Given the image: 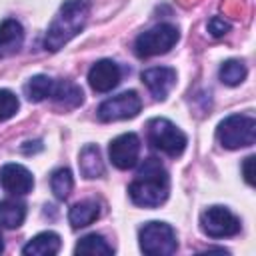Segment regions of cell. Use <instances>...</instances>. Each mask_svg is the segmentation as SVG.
<instances>
[{"mask_svg":"<svg viewBox=\"0 0 256 256\" xmlns=\"http://www.w3.org/2000/svg\"><path fill=\"white\" fill-rule=\"evenodd\" d=\"M26 218V204L20 202V200H2L0 202V226L4 228H18L22 226Z\"/></svg>","mask_w":256,"mask_h":256,"instance_id":"d6986e66","label":"cell"},{"mask_svg":"<svg viewBox=\"0 0 256 256\" xmlns=\"http://www.w3.org/2000/svg\"><path fill=\"white\" fill-rule=\"evenodd\" d=\"M142 82L148 86L154 100H166L170 90L176 86V70L170 66H154L140 74Z\"/></svg>","mask_w":256,"mask_h":256,"instance_id":"7c38bea8","label":"cell"},{"mask_svg":"<svg viewBox=\"0 0 256 256\" xmlns=\"http://www.w3.org/2000/svg\"><path fill=\"white\" fill-rule=\"evenodd\" d=\"M180 38V32L174 24L170 22H162L152 26L150 30L138 34V38L134 40V54L138 58H152V56H160L166 54Z\"/></svg>","mask_w":256,"mask_h":256,"instance_id":"8992f818","label":"cell"},{"mask_svg":"<svg viewBox=\"0 0 256 256\" xmlns=\"http://www.w3.org/2000/svg\"><path fill=\"white\" fill-rule=\"evenodd\" d=\"M170 190L168 172L158 158H146L138 168L136 178L128 186V196L136 206L156 208L166 202Z\"/></svg>","mask_w":256,"mask_h":256,"instance_id":"6da1fadb","label":"cell"},{"mask_svg":"<svg viewBox=\"0 0 256 256\" xmlns=\"http://www.w3.org/2000/svg\"><path fill=\"white\" fill-rule=\"evenodd\" d=\"M50 98L60 104L62 108H78L82 102H84V94H82V88L76 86L74 82L70 80H54V88H52V94Z\"/></svg>","mask_w":256,"mask_h":256,"instance_id":"9a60e30c","label":"cell"},{"mask_svg":"<svg viewBox=\"0 0 256 256\" xmlns=\"http://www.w3.org/2000/svg\"><path fill=\"white\" fill-rule=\"evenodd\" d=\"M246 66L242 60H226L222 66H220V72H218V78L222 84L226 86H238L240 82H244L246 78Z\"/></svg>","mask_w":256,"mask_h":256,"instance_id":"44dd1931","label":"cell"},{"mask_svg":"<svg viewBox=\"0 0 256 256\" xmlns=\"http://www.w3.org/2000/svg\"><path fill=\"white\" fill-rule=\"evenodd\" d=\"M20 108V102H18V96L12 92V90H0V122L12 118Z\"/></svg>","mask_w":256,"mask_h":256,"instance_id":"603a6c76","label":"cell"},{"mask_svg":"<svg viewBox=\"0 0 256 256\" xmlns=\"http://www.w3.org/2000/svg\"><path fill=\"white\" fill-rule=\"evenodd\" d=\"M218 142L228 148H246L256 142V120L250 114H230L216 128Z\"/></svg>","mask_w":256,"mask_h":256,"instance_id":"3957f363","label":"cell"},{"mask_svg":"<svg viewBox=\"0 0 256 256\" xmlns=\"http://www.w3.org/2000/svg\"><path fill=\"white\" fill-rule=\"evenodd\" d=\"M200 228L208 238H230L240 232V220L224 206H210L200 214Z\"/></svg>","mask_w":256,"mask_h":256,"instance_id":"52a82bcc","label":"cell"},{"mask_svg":"<svg viewBox=\"0 0 256 256\" xmlns=\"http://www.w3.org/2000/svg\"><path fill=\"white\" fill-rule=\"evenodd\" d=\"M110 160L120 170H130L136 166L140 156V138L134 132H126L116 136L108 146Z\"/></svg>","mask_w":256,"mask_h":256,"instance_id":"9c48e42d","label":"cell"},{"mask_svg":"<svg viewBox=\"0 0 256 256\" xmlns=\"http://www.w3.org/2000/svg\"><path fill=\"white\" fill-rule=\"evenodd\" d=\"M90 14V0H64L44 36V48L50 52L60 50L86 26Z\"/></svg>","mask_w":256,"mask_h":256,"instance_id":"7a4b0ae2","label":"cell"},{"mask_svg":"<svg viewBox=\"0 0 256 256\" xmlns=\"http://www.w3.org/2000/svg\"><path fill=\"white\" fill-rule=\"evenodd\" d=\"M122 78V70L114 60H98L90 70H88V84L94 92H110L120 84Z\"/></svg>","mask_w":256,"mask_h":256,"instance_id":"30bf717a","label":"cell"},{"mask_svg":"<svg viewBox=\"0 0 256 256\" xmlns=\"http://www.w3.org/2000/svg\"><path fill=\"white\" fill-rule=\"evenodd\" d=\"M4 252V238H2V234H0V254Z\"/></svg>","mask_w":256,"mask_h":256,"instance_id":"484cf974","label":"cell"},{"mask_svg":"<svg viewBox=\"0 0 256 256\" xmlns=\"http://www.w3.org/2000/svg\"><path fill=\"white\" fill-rule=\"evenodd\" d=\"M52 88H54V78H50L46 74H36L24 84V96L30 102H42V100L50 98Z\"/></svg>","mask_w":256,"mask_h":256,"instance_id":"ffe728a7","label":"cell"},{"mask_svg":"<svg viewBox=\"0 0 256 256\" xmlns=\"http://www.w3.org/2000/svg\"><path fill=\"white\" fill-rule=\"evenodd\" d=\"M78 166H80V172H82L84 178H88V180L100 178L104 174V162H102V156H100V148L96 144H86L80 150Z\"/></svg>","mask_w":256,"mask_h":256,"instance_id":"2e32d148","label":"cell"},{"mask_svg":"<svg viewBox=\"0 0 256 256\" xmlns=\"http://www.w3.org/2000/svg\"><path fill=\"white\" fill-rule=\"evenodd\" d=\"M142 108V100L134 90L122 92L118 96H112L108 100H104L98 106V120L100 122H116V120H128L134 118Z\"/></svg>","mask_w":256,"mask_h":256,"instance_id":"ba28073f","label":"cell"},{"mask_svg":"<svg viewBox=\"0 0 256 256\" xmlns=\"http://www.w3.org/2000/svg\"><path fill=\"white\" fill-rule=\"evenodd\" d=\"M60 236L52 230L36 234L32 240H28L22 248V254L26 256H54L60 252Z\"/></svg>","mask_w":256,"mask_h":256,"instance_id":"5bb4252c","label":"cell"},{"mask_svg":"<svg viewBox=\"0 0 256 256\" xmlns=\"http://www.w3.org/2000/svg\"><path fill=\"white\" fill-rule=\"evenodd\" d=\"M206 28H208V32H210L214 38H220V36H224V34L230 32V24H228L224 18H220V16H212V18L208 20Z\"/></svg>","mask_w":256,"mask_h":256,"instance_id":"cb8c5ba5","label":"cell"},{"mask_svg":"<svg viewBox=\"0 0 256 256\" xmlns=\"http://www.w3.org/2000/svg\"><path fill=\"white\" fill-rule=\"evenodd\" d=\"M138 242H140V250L148 256H170L178 248L174 228L160 220L146 222L138 230Z\"/></svg>","mask_w":256,"mask_h":256,"instance_id":"5b68a950","label":"cell"},{"mask_svg":"<svg viewBox=\"0 0 256 256\" xmlns=\"http://www.w3.org/2000/svg\"><path fill=\"white\" fill-rule=\"evenodd\" d=\"M74 254H86V256H110L114 254V248L106 242L104 236L92 232V234H86L84 238L78 240L76 248H74Z\"/></svg>","mask_w":256,"mask_h":256,"instance_id":"ac0fdd59","label":"cell"},{"mask_svg":"<svg viewBox=\"0 0 256 256\" xmlns=\"http://www.w3.org/2000/svg\"><path fill=\"white\" fill-rule=\"evenodd\" d=\"M148 142L154 150H160L168 156H180L188 144L186 134L168 118H152L146 124Z\"/></svg>","mask_w":256,"mask_h":256,"instance_id":"277c9868","label":"cell"},{"mask_svg":"<svg viewBox=\"0 0 256 256\" xmlns=\"http://www.w3.org/2000/svg\"><path fill=\"white\" fill-rule=\"evenodd\" d=\"M24 44V28L18 20L6 18L0 24V58L16 54Z\"/></svg>","mask_w":256,"mask_h":256,"instance_id":"4fadbf2b","label":"cell"},{"mask_svg":"<svg viewBox=\"0 0 256 256\" xmlns=\"http://www.w3.org/2000/svg\"><path fill=\"white\" fill-rule=\"evenodd\" d=\"M0 184L6 192H10L14 196H24V194L32 192L34 178H32V172L28 168H24L22 164L10 162L0 168Z\"/></svg>","mask_w":256,"mask_h":256,"instance_id":"8fae6325","label":"cell"},{"mask_svg":"<svg viewBox=\"0 0 256 256\" xmlns=\"http://www.w3.org/2000/svg\"><path fill=\"white\" fill-rule=\"evenodd\" d=\"M100 216V204L96 200H82L76 202L68 212V222L72 228H84L90 226Z\"/></svg>","mask_w":256,"mask_h":256,"instance_id":"e0dca14e","label":"cell"},{"mask_svg":"<svg viewBox=\"0 0 256 256\" xmlns=\"http://www.w3.org/2000/svg\"><path fill=\"white\" fill-rule=\"evenodd\" d=\"M254 156H246L242 162V176L248 186H254Z\"/></svg>","mask_w":256,"mask_h":256,"instance_id":"d4e9b609","label":"cell"},{"mask_svg":"<svg viewBox=\"0 0 256 256\" xmlns=\"http://www.w3.org/2000/svg\"><path fill=\"white\" fill-rule=\"evenodd\" d=\"M72 186H74V178H72V172L68 168H58V170L52 172L50 188H52V192L58 200H66L72 192Z\"/></svg>","mask_w":256,"mask_h":256,"instance_id":"7402d4cb","label":"cell"}]
</instances>
